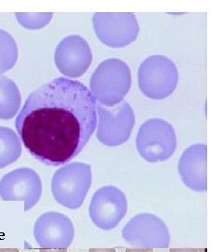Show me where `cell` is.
I'll use <instances>...</instances> for the list:
<instances>
[{"mask_svg":"<svg viewBox=\"0 0 224 252\" xmlns=\"http://www.w3.org/2000/svg\"><path fill=\"white\" fill-rule=\"evenodd\" d=\"M15 126L28 153L58 166L89 142L97 126V103L83 83L60 77L29 94Z\"/></svg>","mask_w":224,"mask_h":252,"instance_id":"cell-1","label":"cell"},{"mask_svg":"<svg viewBox=\"0 0 224 252\" xmlns=\"http://www.w3.org/2000/svg\"><path fill=\"white\" fill-rule=\"evenodd\" d=\"M132 76L128 64L117 58H109L93 73L90 91L100 105L115 107L122 103L131 88Z\"/></svg>","mask_w":224,"mask_h":252,"instance_id":"cell-2","label":"cell"},{"mask_svg":"<svg viewBox=\"0 0 224 252\" xmlns=\"http://www.w3.org/2000/svg\"><path fill=\"white\" fill-rule=\"evenodd\" d=\"M92 183V168L83 162H72L54 173L52 191L57 203L69 209L81 207Z\"/></svg>","mask_w":224,"mask_h":252,"instance_id":"cell-4","label":"cell"},{"mask_svg":"<svg viewBox=\"0 0 224 252\" xmlns=\"http://www.w3.org/2000/svg\"><path fill=\"white\" fill-rule=\"evenodd\" d=\"M126 194L114 186H105L97 189L90 204L89 214L93 222L103 230L116 227L126 216Z\"/></svg>","mask_w":224,"mask_h":252,"instance_id":"cell-8","label":"cell"},{"mask_svg":"<svg viewBox=\"0 0 224 252\" xmlns=\"http://www.w3.org/2000/svg\"><path fill=\"white\" fill-rule=\"evenodd\" d=\"M93 27L99 40L111 48L133 43L139 33V25L133 13H96Z\"/></svg>","mask_w":224,"mask_h":252,"instance_id":"cell-7","label":"cell"},{"mask_svg":"<svg viewBox=\"0 0 224 252\" xmlns=\"http://www.w3.org/2000/svg\"><path fill=\"white\" fill-rule=\"evenodd\" d=\"M126 252H153L152 249H127Z\"/></svg>","mask_w":224,"mask_h":252,"instance_id":"cell-18","label":"cell"},{"mask_svg":"<svg viewBox=\"0 0 224 252\" xmlns=\"http://www.w3.org/2000/svg\"><path fill=\"white\" fill-rule=\"evenodd\" d=\"M135 143L137 152L146 161L161 162L169 159L175 153L177 135L169 123L153 118L140 126Z\"/></svg>","mask_w":224,"mask_h":252,"instance_id":"cell-5","label":"cell"},{"mask_svg":"<svg viewBox=\"0 0 224 252\" xmlns=\"http://www.w3.org/2000/svg\"><path fill=\"white\" fill-rule=\"evenodd\" d=\"M39 252H67L66 249H40Z\"/></svg>","mask_w":224,"mask_h":252,"instance_id":"cell-17","label":"cell"},{"mask_svg":"<svg viewBox=\"0 0 224 252\" xmlns=\"http://www.w3.org/2000/svg\"><path fill=\"white\" fill-rule=\"evenodd\" d=\"M98 128L96 137L102 144L115 147L129 139L135 123L134 110L124 101L115 108H108L97 104Z\"/></svg>","mask_w":224,"mask_h":252,"instance_id":"cell-6","label":"cell"},{"mask_svg":"<svg viewBox=\"0 0 224 252\" xmlns=\"http://www.w3.org/2000/svg\"><path fill=\"white\" fill-rule=\"evenodd\" d=\"M36 243L43 249H66L74 238V227L69 218L49 211L36 220L34 225Z\"/></svg>","mask_w":224,"mask_h":252,"instance_id":"cell-11","label":"cell"},{"mask_svg":"<svg viewBox=\"0 0 224 252\" xmlns=\"http://www.w3.org/2000/svg\"><path fill=\"white\" fill-rule=\"evenodd\" d=\"M19 23L27 29H39L50 23L52 13L41 14H16Z\"/></svg>","mask_w":224,"mask_h":252,"instance_id":"cell-15","label":"cell"},{"mask_svg":"<svg viewBox=\"0 0 224 252\" xmlns=\"http://www.w3.org/2000/svg\"><path fill=\"white\" fill-rule=\"evenodd\" d=\"M22 153V146L15 133L0 127V168H4L15 162Z\"/></svg>","mask_w":224,"mask_h":252,"instance_id":"cell-14","label":"cell"},{"mask_svg":"<svg viewBox=\"0 0 224 252\" xmlns=\"http://www.w3.org/2000/svg\"><path fill=\"white\" fill-rule=\"evenodd\" d=\"M138 86L144 95L153 100L170 96L179 82L175 63L166 56L153 55L146 58L137 73Z\"/></svg>","mask_w":224,"mask_h":252,"instance_id":"cell-3","label":"cell"},{"mask_svg":"<svg viewBox=\"0 0 224 252\" xmlns=\"http://www.w3.org/2000/svg\"><path fill=\"white\" fill-rule=\"evenodd\" d=\"M54 57L59 71L70 78L81 77L93 61L88 42L78 35L64 37L57 46Z\"/></svg>","mask_w":224,"mask_h":252,"instance_id":"cell-10","label":"cell"},{"mask_svg":"<svg viewBox=\"0 0 224 252\" xmlns=\"http://www.w3.org/2000/svg\"><path fill=\"white\" fill-rule=\"evenodd\" d=\"M88 252H116L114 249H90Z\"/></svg>","mask_w":224,"mask_h":252,"instance_id":"cell-19","label":"cell"},{"mask_svg":"<svg viewBox=\"0 0 224 252\" xmlns=\"http://www.w3.org/2000/svg\"><path fill=\"white\" fill-rule=\"evenodd\" d=\"M206 250L202 249H171L169 252H205Z\"/></svg>","mask_w":224,"mask_h":252,"instance_id":"cell-16","label":"cell"},{"mask_svg":"<svg viewBox=\"0 0 224 252\" xmlns=\"http://www.w3.org/2000/svg\"><path fill=\"white\" fill-rule=\"evenodd\" d=\"M21 106L17 85L6 77H0V119H11Z\"/></svg>","mask_w":224,"mask_h":252,"instance_id":"cell-13","label":"cell"},{"mask_svg":"<svg viewBox=\"0 0 224 252\" xmlns=\"http://www.w3.org/2000/svg\"><path fill=\"white\" fill-rule=\"evenodd\" d=\"M41 192V180L30 168L15 169L0 180V197L4 201H24L26 211L36 206Z\"/></svg>","mask_w":224,"mask_h":252,"instance_id":"cell-9","label":"cell"},{"mask_svg":"<svg viewBox=\"0 0 224 252\" xmlns=\"http://www.w3.org/2000/svg\"><path fill=\"white\" fill-rule=\"evenodd\" d=\"M0 252H20L16 249H0Z\"/></svg>","mask_w":224,"mask_h":252,"instance_id":"cell-20","label":"cell"},{"mask_svg":"<svg viewBox=\"0 0 224 252\" xmlns=\"http://www.w3.org/2000/svg\"><path fill=\"white\" fill-rule=\"evenodd\" d=\"M179 173L186 186L196 191L206 189V145L195 144L182 153Z\"/></svg>","mask_w":224,"mask_h":252,"instance_id":"cell-12","label":"cell"}]
</instances>
